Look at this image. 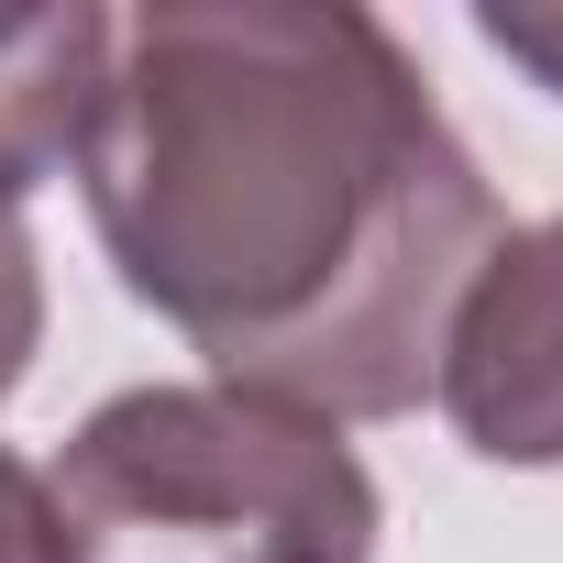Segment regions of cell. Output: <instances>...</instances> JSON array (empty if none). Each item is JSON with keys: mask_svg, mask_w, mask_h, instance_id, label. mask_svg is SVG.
I'll use <instances>...</instances> for the list:
<instances>
[{"mask_svg": "<svg viewBox=\"0 0 563 563\" xmlns=\"http://www.w3.org/2000/svg\"><path fill=\"white\" fill-rule=\"evenodd\" d=\"M78 563H376L387 497L343 420L254 387H122L45 464Z\"/></svg>", "mask_w": 563, "mask_h": 563, "instance_id": "2", "label": "cell"}, {"mask_svg": "<svg viewBox=\"0 0 563 563\" xmlns=\"http://www.w3.org/2000/svg\"><path fill=\"white\" fill-rule=\"evenodd\" d=\"M111 276L221 387L310 420L431 398L508 210L365 0H144L78 144Z\"/></svg>", "mask_w": 563, "mask_h": 563, "instance_id": "1", "label": "cell"}, {"mask_svg": "<svg viewBox=\"0 0 563 563\" xmlns=\"http://www.w3.org/2000/svg\"><path fill=\"white\" fill-rule=\"evenodd\" d=\"M431 398L486 464H563V210L497 232L442 321Z\"/></svg>", "mask_w": 563, "mask_h": 563, "instance_id": "3", "label": "cell"}, {"mask_svg": "<svg viewBox=\"0 0 563 563\" xmlns=\"http://www.w3.org/2000/svg\"><path fill=\"white\" fill-rule=\"evenodd\" d=\"M111 45L122 23L100 0H12L0 12V199L12 210L78 166L89 111L111 89Z\"/></svg>", "mask_w": 563, "mask_h": 563, "instance_id": "4", "label": "cell"}, {"mask_svg": "<svg viewBox=\"0 0 563 563\" xmlns=\"http://www.w3.org/2000/svg\"><path fill=\"white\" fill-rule=\"evenodd\" d=\"M45 354V265H34V221L0 199V409Z\"/></svg>", "mask_w": 563, "mask_h": 563, "instance_id": "5", "label": "cell"}, {"mask_svg": "<svg viewBox=\"0 0 563 563\" xmlns=\"http://www.w3.org/2000/svg\"><path fill=\"white\" fill-rule=\"evenodd\" d=\"M0 563H78L67 552V530H56V497H45V475L0 442Z\"/></svg>", "mask_w": 563, "mask_h": 563, "instance_id": "6", "label": "cell"}, {"mask_svg": "<svg viewBox=\"0 0 563 563\" xmlns=\"http://www.w3.org/2000/svg\"><path fill=\"white\" fill-rule=\"evenodd\" d=\"M475 34L563 100V0H475Z\"/></svg>", "mask_w": 563, "mask_h": 563, "instance_id": "7", "label": "cell"}]
</instances>
